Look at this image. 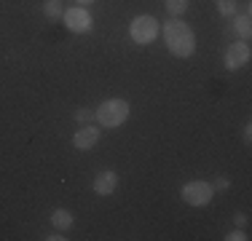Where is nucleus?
I'll return each instance as SVG.
<instances>
[{
	"label": "nucleus",
	"instance_id": "obj_11",
	"mask_svg": "<svg viewBox=\"0 0 252 241\" xmlns=\"http://www.w3.org/2000/svg\"><path fill=\"white\" fill-rule=\"evenodd\" d=\"M43 14L49 16V19H62L64 8H62V3H59V0H46V5H43Z\"/></svg>",
	"mask_w": 252,
	"mask_h": 241
},
{
	"label": "nucleus",
	"instance_id": "obj_5",
	"mask_svg": "<svg viewBox=\"0 0 252 241\" xmlns=\"http://www.w3.org/2000/svg\"><path fill=\"white\" fill-rule=\"evenodd\" d=\"M62 22H64V27L70 30V32H89V30L94 27V19H92V14L86 11V5H73V8H67L62 14Z\"/></svg>",
	"mask_w": 252,
	"mask_h": 241
},
{
	"label": "nucleus",
	"instance_id": "obj_17",
	"mask_svg": "<svg viewBox=\"0 0 252 241\" xmlns=\"http://www.w3.org/2000/svg\"><path fill=\"white\" fill-rule=\"evenodd\" d=\"M244 142H252V123H244Z\"/></svg>",
	"mask_w": 252,
	"mask_h": 241
},
{
	"label": "nucleus",
	"instance_id": "obj_6",
	"mask_svg": "<svg viewBox=\"0 0 252 241\" xmlns=\"http://www.w3.org/2000/svg\"><path fill=\"white\" fill-rule=\"evenodd\" d=\"M225 67L228 70H239V67H247L250 59H252V48L247 46V40H242V43H231L225 48Z\"/></svg>",
	"mask_w": 252,
	"mask_h": 241
},
{
	"label": "nucleus",
	"instance_id": "obj_14",
	"mask_svg": "<svg viewBox=\"0 0 252 241\" xmlns=\"http://www.w3.org/2000/svg\"><path fill=\"white\" fill-rule=\"evenodd\" d=\"M247 239H250V236L242 231V228H236V231H231V233L225 236V241H247Z\"/></svg>",
	"mask_w": 252,
	"mask_h": 241
},
{
	"label": "nucleus",
	"instance_id": "obj_8",
	"mask_svg": "<svg viewBox=\"0 0 252 241\" xmlns=\"http://www.w3.org/2000/svg\"><path fill=\"white\" fill-rule=\"evenodd\" d=\"M97 142H99V129L97 126H89V123H83L73 137V145L78 150H92Z\"/></svg>",
	"mask_w": 252,
	"mask_h": 241
},
{
	"label": "nucleus",
	"instance_id": "obj_10",
	"mask_svg": "<svg viewBox=\"0 0 252 241\" xmlns=\"http://www.w3.org/2000/svg\"><path fill=\"white\" fill-rule=\"evenodd\" d=\"M250 14H236V22H233V27H236V32H239V38L242 40H250V35H252V24H250Z\"/></svg>",
	"mask_w": 252,
	"mask_h": 241
},
{
	"label": "nucleus",
	"instance_id": "obj_3",
	"mask_svg": "<svg viewBox=\"0 0 252 241\" xmlns=\"http://www.w3.org/2000/svg\"><path fill=\"white\" fill-rule=\"evenodd\" d=\"M158 32H161L158 19H153L151 14L134 16V19H131V24H129V38L134 40L137 46H148V43H153Z\"/></svg>",
	"mask_w": 252,
	"mask_h": 241
},
{
	"label": "nucleus",
	"instance_id": "obj_9",
	"mask_svg": "<svg viewBox=\"0 0 252 241\" xmlns=\"http://www.w3.org/2000/svg\"><path fill=\"white\" fill-rule=\"evenodd\" d=\"M51 225L57 228V231H70V228H73V214H70L67 209H54L51 212Z\"/></svg>",
	"mask_w": 252,
	"mask_h": 241
},
{
	"label": "nucleus",
	"instance_id": "obj_2",
	"mask_svg": "<svg viewBox=\"0 0 252 241\" xmlns=\"http://www.w3.org/2000/svg\"><path fill=\"white\" fill-rule=\"evenodd\" d=\"M129 116H131V105L126 99H105L94 113V118H97L102 129H118L129 120Z\"/></svg>",
	"mask_w": 252,
	"mask_h": 241
},
{
	"label": "nucleus",
	"instance_id": "obj_1",
	"mask_svg": "<svg viewBox=\"0 0 252 241\" xmlns=\"http://www.w3.org/2000/svg\"><path fill=\"white\" fill-rule=\"evenodd\" d=\"M161 32H164L166 48L172 51V57H177V59L193 57L196 35H193V30H190L185 22H180L177 16H169V22H164V30H161Z\"/></svg>",
	"mask_w": 252,
	"mask_h": 241
},
{
	"label": "nucleus",
	"instance_id": "obj_7",
	"mask_svg": "<svg viewBox=\"0 0 252 241\" xmlns=\"http://www.w3.org/2000/svg\"><path fill=\"white\" fill-rule=\"evenodd\" d=\"M92 188L97 196H110V193H116V188H118V174L113 172V169H102L97 177H94Z\"/></svg>",
	"mask_w": 252,
	"mask_h": 241
},
{
	"label": "nucleus",
	"instance_id": "obj_20",
	"mask_svg": "<svg viewBox=\"0 0 252 241\" xmlns=\"http://www.w3.org/2000/svg\"><path fill=\"white\" fill-rule=\"evenodd\" d=\"M78 5H89V3H94V0H75Z\"/></svg>",
	"mask_w": 252,
	"mask_h": 241
},
{
	"label": "nucleus",
	"instance_id": "obj_15",
	"mask_svg": "<svg viewBox=\"0 0 252 241\" xmlns=\"http://www.w3.org/2000/svg\"><path fill=\"white\" fill-rule=\"evenodd\" d=\"M228 188H231V180L228 177H218L215 185H212V190H228Z\"/></svg>",
	"mask_w": 252,
	"mask_h": 241
},
{
	"label": "nucleus",
	"instance_id": "obj_13",
	"mask_svg": "<svg viewBox=\"0 0 252 241\" xmlns=\"http://www.w3.org/2000/svg\"><path fill=\"white\" fill-rule=\"evenodd\" d=\"M220 16H236V0H218Z\"/></svg>",
	"mask_w": 252,
	"mask_h": 241
},
{
	"label": "nucleus",
	"instance_id": "obj_18",
	"mask_svg": "<svg viewBox=\"0 0 252 241\" xmlns=\"http://www.w3.org/2000/svg\"><path fill=\"white\" fill-rule=\"evenodd\" d=\"M233 222H236V228H242L247 222V214H233Z\"/></svg>",
	"mask_w": 252,
	"mask_h": 241
},
{
	"label": "nucleus",
	"instance_id": "obj_12",
	"mask_svg": "<svg viewBox=\"0 0 252 241\" xmlns=\"http://www.w3.org/2000/svg\"><path fill=\"white\" fill-rule=\"evenodd\" d=\"M164 5L169 11V16H183L188 11V0H164Z\"/></svg>",
	"mask_w": 252,
	"mask_h": 241
},
{
	"label": "nucleus",
	"instance_id": "obj_16",
	"mask_svg": "<svg viewBox=\"0 0 252 241\" xmlns=\"http://www.w3.org/2000/svg\"><path fill=\"white\" fill-rule=\"evenodd\" d=\"M75 120L78 123H89V120H92V113L89 110H75Z\"/></svg>",
	"mask_w": 252,
	"mask_h": 241
},
{
	"label": "nucleus",
	"instance_id": "obj_19",
	"mask_svg": "<svg viewBox=\"0 0 252 241\" xmlns=\"http://www.w3.org/2000/svg\"><path fill=\"white\" fill-rule=\"evenodd\" d=\"M46 239H49V241H62V239H67V236H62V231H59V233H54V236H46Z\"/></svg>",
	"mask_w": 252,
	"mask_h": 241
},
{
	"label": "nucleus",
	"instance_id": "obj_4",
	"mask_svg": "<svg viewBox=\"0 0 252 241\" xmlns=\"http://www.w3.org/2000/svg\"><path fill=\"white\" fill-rule=\"evenodd\" d=\"M180 196H183V201L188 204V207H207V204L212 201L215 190H212V185L204 182V180H193V182L183 185Z\"/></svg>",
	"mask_w": 252,
	"mask_h": 241
}]
</instances>
